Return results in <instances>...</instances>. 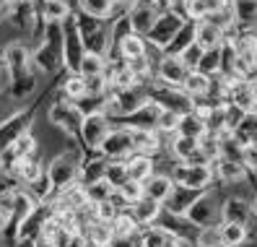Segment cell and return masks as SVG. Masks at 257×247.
<instances>
[{"mask_svg":"<svg viewBox=\"0 0 257 247\" xmlns=\"http://www.w3.org/2000/svg\"><path fill=\"white\" fill-rule=\"evenodd\" d=\"M34 63H39L42 70H55L60 60H65V26L63 21H47V37L32 55Z\"/></svg>","mask_w":257,"mask_h":247,"instance_id":"1","label":"cell"},{"mask_svg":"<svg viewBox=\"0 0 257 247\" xmlns=\"http://www.w3.org/2000/svg\"><path fill=\"white\" fill-rule=\"evenodd\" d=\"M159 16H161L159 0H135V3L130 6V11H127V24H130V29L135 34L148 37L151 29L156 26Z\"/></svg>","mask_w":257,"mask_h":247,"instance_id":"2","label":"cell"},{"mask_svg":"<svg viewBox=\"0 0 257 247\" xmlns=\"http://www.w3.org/2000/svg\"><path fill=\"white\" fill-rule=\"evenodd\" d=\"M213 164H195V161H182L174 167V182L177 185H185L190 190H205L208 182L213 180Z\"/></svg>","mask_w":257,"mask_h":247,"instance_id":"3","label":"cell"},{"mask_svg":"<svg viewBox=\"0 0 257 247\" xmlns=\"http://www.w3.org/2000/svg\"><path fill=\"white\" fill-rule=\"evenodd\" d=\"M182 26H185L182 13H177V11H161L156 26L151 29V34H148V42L154 44V47H159V50H166L172 44V39L179 34V29H182Z\"/></svg>","mask_w":257,"mask_h":247,"instance_id":"4","label":"cell"},{"mask_svg":"<svg viewBox=\"0 0 257 247\" xmlns=\"http://www.w3.org/2000/svg\"><path fill=\"white\" fill-rule=\"evenodd\" d=\"M78 177V161L73 153H60L57 159H52V164L47 167V180L52 190H65L75 182Z\"/></svg>","mask_w":257,"mask_h":247,"instance_id":"5","label":"cell"},{"mask_svg":"<svg viewBox=\"0 0 257 247\" xmlns=\"http://www.w3.org/2000/svg\"><path fill=\"white\" fill-rule=\"evenodd\" d=\"M101 153L109 159H125V156H133L135 153V128L127 125V128H114L107 141L101 146Z\"/></svg>","mask_w":257,"mask_h":247,"instance_id":"6","label":"cell"},{"mask_svg":"<svg viewBox=\"0 0 257 247\" xmlns=\"http://www.w3.org/2000/svg\"><path fill=\"white\" fill-rule=\"evenodd\" d=\"M109 133H112V125H109V120L104 117V112L86 115L83 125H81V138H83V143L88 148H99L101 151V146H104V141H107Z\"/></svg>","mask_w":257,"mask_h":247,"instance_id":"7","label":"cell"},{"mask_svg":"<svg viewBox=\"0 0 257 247\" xmlns=\"http://www.w3.org/2000/svg\"><path fill=\"white\" fill-rule=\"evenodd\" d=\"M257 68V37L247 34L234 42V73L249 75Z\"/></svg>","mask_w":257,"mask_h":247,"instance_id":"8","label":"cell"},{"mask_svg":"<svg viewBox=\"0 0 257 247\" xmlns=\"http://www.w3.org/2000/svg\"><path fill=\"white\" fill-rule=\"evenodd\" d=\"M83 120H86V115L81 112L78 104L57 102V104L50 107V122H52V125H57V128H63V130H68V133L81 130Z\"/></svg>","mask_w":257,"mask_h":247,"instance_id":"9","label":"cell"},{"mask_svg":"<svg viewBox=\"0 0 257 247\" xmlns=\"http://www.w3.org/2000/svg\"><path fill=\"white\" fill-rule=\"evenodd\" d=\"M190 65L179 55H164L159 60V78L169 86H182L190 75Z\"/></svg>","mask_w":257,"mask_h":247,"instance_id":"10","label":"cell"},{"mask_svg":"<svg viewBox=\"0 0 257 247\" xmlns=\"http://www.w3.org/2000/svg\"><path fill=\"white\" fill-rule=\"evenodd\" d=\"M187 219L198 226H218V219H221V211L213 206V198L208 193H200L198 200L190 206L187 211Z\"/></svg>","mask_w":257,"mask_h":247,"instance_id":"11","label":"cell"},{"mask_svg":"<svg viewBox=\"0 0 257 247\" xmlns=\"http://www.w3.org/2000/svg\"><path fill=\"white\" fill-rule=\"evenodd\" d=\"M29 122H32V115L29 112H19L8 117L3 125H0V151H6L8 146H13L21 135L29 133Z\"/></svg>","mask_w":257,"mask_h":247,"instance_id":"12","label":"cell"},{"mask_svg":"<svg viewBox=\"0 0 257 247\" xmlns=\"http://www.w3.org/2000/svg\"><path fill=\"white\" fill-rule=\"evenodd\" d=\"M34 146H37V141H34V135L32 133H26V135H21L13 146H8L6 151H0V167H6V169H11V167H16V164H21L24 159H29L32 156V151H34Z\"/></svg>","mask_w":257,"mask_h":247,"instance_id":"13","label":"cell"},{"mask_svg":"<svg viewBox=\"0 0 257 247\" xmlns=\"http://www.w3.org/2000/svg\"><path fill=\"white\" fill-rule=\"evenodd\" d=\"M252 203L247 198H239V195H231V198H226L223 200V206H221V221H236V224H249L252 219Z\"/></svg>","mask_w":257,"mask_h":247,"instance_id":"14","label":"cell"},{"mask_svg":"<svg viewBox=\"0 0 257 247\" xmlns=\"http://www.w3.org/2000/svg\"><path fill=\"white\" fill-rule=\"evenodd\" d=\"M86 42H83V34L78 32V26H65V65H70L73 70H78L81 60L86 55Z\"/></svg>","mask_w":257,"mask_h":247,"instance_id":"15","label":"cell"},{"mask_svg":"<svg viewBox=\"0 0 257 247\" xmlns=\"http://www.w3.org/2000/svg\"><path fill=\"white\" fill-rule=\"evenodd\" d=\"M208 120L203 112H195V110H187L182 112V117H179V128L177 133L179 135H190V138H203L208 133Z\"/></svg>","mask_w":257,"mask_h":247,"instance_id":"16","label":"cell"},{"mask_svg":"<svg viewBox=\"0 0 257 247\" xmlns=\"http://www.w3.org/2000/svg\"><path fill=\"white\" fill-rule=\"evenodd\" d=\"M185 8H187V16L190 19L203 21V19H210L218 11L229 8V0H187Z\"/></svg>","mask_w":257,"mask_h":247,"instance_id":"17","label":"cell"},{"mask_svg":"<svg viewBox=\"0 0 257 247\" xmlns=\"http://www.w3.org/2000/svg\"><path fill=\"white\" fill-rule=\"evenodd\" d=\"M174 188H177L174 177H169V175H154V177L146 182V195L159 200V203H166V200L172 198Z\"/></svg>","mask_w":257,"mask_h":247,"instance_id":"18","label":"cell"},{"mask_svg":"<svg viewBox=\"0 0 257 247\" xmlns=\"http://www.w3.org/2000/svg\"><path fill=\"white\" fill-rule=\"evenodd\" d=\"M83 190H86V198H88V203L96 206V203H104V200H112L117 188L107 180V177H96V180H88L83 185Z\"/></svg>","mask_w":257,"mask_h":247,"instance_id":"19","label":"cell"},{"mask_svg":"<svg viewBox=\"0 0 257 247\" xmlns=\"http://www.w3.org/2000/svg\"><path fill=\"white\" fill-rule=\"evenodd\" d=\"M127 164V177L135 182H148L154 177V161H151L148 153H133V156L125 161Z\"/></svg>","mask_w":257,"mask_h":247,"instance_id":"20","label":"cell"},{"mask_svg":"<svg viewBox=\"0 0 257 247\" xmlns=\"http://www.w3.org/2000/svg\"><path fill=\"white\" fill-rule=\"evenodd\" d=\"M195 42H198L203 50L221 47V44H223V29L218 24H213L210 19H203L198 24V37H195Z\"/></svg>","mask_w":257,"mask_h":247,"instance_id":"21","label":"cell"},{"mask_svg":"<svg viewBox=\"0 0 257 247\" xmlns=\"http://www.w3.org/2000/svg\"><path fill=\"white\" fill-rule=\"evenodd\" d=\"M195 37H198V21H185V26L179 29V34L172 39V44L166 47V55H182L190 44L195 42Z\"/></svg>","mask_w":257,"mask_h":247,"instance_id":"22","label":"cell"},{"mask_svg":"<svg viewBox=\"0 0 257 247\" xmlns=\"http://www.w3.org/2000/svg\"><path fill=\"white\" fill-rule=\"evenodd\" d=\"M161 206H164V203H159V200L143 195L138 203H133L135 221H138V224H154V221L159 219V213H161Z\"/></svg>","mask_w":257,"mask_h":247,"instance_id":"23","label":"cell"},{"mask_svg":"<svg viewBox=\"0 0 257 247\" xmlns=\"http://www.w3.org/2000/svg\"><path fill=\"white\" fill-rule=\"evenodd\" d=\"M37 206H34V200L29 193H16V203H13V211H11V219H13V226H24L29 219L34 216Z\"/></svg>","mask_w":257,"mask_h":247,"instance_id":"24","label":"cell"},{"mask_svg":"<svg viewBox=\"0 0 257 247\" xmlns=\"http://www.w3.org/2000/svg\"><path fill=\"white\" fill-rule=\"evenodd\" d=\"M161 110L164 107H159V104H143L138 112L133 115V122L135 125L133 128H146V130H156V125H159V117H161Z\"/></svg>","mask_w":257,"mask_h":247,"instance_id":"25","label":"cell"},{"mask_svg":"<svg viewBox=\"0 0 257 247\" xmlns=\"http://www.w3.org/2000/svg\"><path fill=\"white\" fill-rule=\"evenodd\" d=\"M172 151H174V156L179 161H192L195 153L200 151V138H190V135H179L177 133L174 143H172Z\"/></svg>","mask_w":257,"mask_h":247,"instance_id":"26","label":"cell"},{"mask_svg":"<svg viewBox=\"0 0 257 247\" xmlns=\"http://www.w3.org/2000/svg\"><path fill=\"white\" fill-rule=\"evenodd\" d=\"M88 239H91L96 247H112V242H114L112 221H99V219H94L91 226H88Z\"/></svg>","mask_w":257,"mask_h":247,"instance_id":"27","label":"cell"},{"mask_svg":"<svg viewBox=\"0 0 257 247\" xmlns=\"http://www.w3.org/2000/svg\"><path fill=\"white\" fill-rule=\"evenodd\" d=\"M221 239L223 247H239L247 239V224H236V221H221Z\"/></svg>","mask_w":257,"mask_h":247,"instance_id":"28","label":"cell"},{"mask_svg":"<svg viewBox=\"0 0 257 247\" xmlns=\"http://www.w3.org/2000/svg\"><path fill=\"white\" fill-rule=\"evenodd\" d=\"M119 52H122L125 60L143 57V55H146V42H143V37H141V34H135V32L125 34L122 39H119Z\"/></svg>","mask_w":257,"mask_h":247,"instance_id":"29","label":"cell"},{"mask_svg":"<svg viewBox=\"0 0 257 247\" xmlns=\"http://www.w3.org/2000/svg\"><path fill=\"white\" fill-rule=\"evenodd\" d=\"M81 11L91 19H109L114 13V3L117 0H78Z\"/></svg>","mask_w":257,"mask_h":247,"instance_id":"30","label":"cell"},{"mask_svg":"<svg viewBox=\"0 0 257 247\" xmlns=\"http://www.w3.org/2000/svg\"><path fill=\"white\" fill-rule=\"evenodd\" d=\"M182 89H185L187 97H203V94L210 91V78L205 73H200V70H190V75H187V81L182 84Z\"/></svg>","mask_w":257,"mask_h":247,"instance_id":"31","label":"cell"},{"mask_svg":"<svg viewBox=\"0 0 257 247\" xmlns=\"http://www.w3.org/2000/svg\"><path fill=\"white\" fill-rule=\"evenodd\" d=\"M138 221H135L133 213H117L114 221H112V229H114V239H127L138 231Z\"/></svg>","mask_w":257,"mask_h":247,"instance_id":"32","label":"cell"},{"mask_svg":"<svg viewBox=\"0 0 257 247\" xmlns=\"http://www.w3.org/2000/svg\"><path fill=\"white\" fill-rule=\"evenodd\" d=\"M221 68H223V44H221V47L205 50V55H203V60H200V65L195 68V70H200V73L210 75V73H218Z\"/></svg>","mask_w":257,"mask_h":247,"instance_id":"33","label":"cell"},{"mask_svg":"<svg viewBox=\"0 0 257 247\" xmlns=\"http://www.w3.org/2000/svg\"><path fill=\"white\" fill-rule=\"evenodd\" d=\"M216 172H218V177L221 180H226V182H239L241 177H244V167L247 164H241V161H231V159H218L216 161Z\"/></svg>","mask_w":257,"mask_h":247,"instance_id":"34","label":"cell"},{"mask_svg":"<svg viewBox=\"0 0 257 247\" xmlns=\"http://www.w3.org/2000/svg\"><path fill=\"white\" fill-rule=\"evenodd\" d=\"M234 19L239 24H254L257 21V0H231Z\"/></svg>","mask_w":257,"mask_h":247,"instance_id":"35","label":"cell"},{"mask_svg":"<svg viewBox=\"0 0 257 247\" xmlns=\"http://www.w3.org/2000/svg\"><path fill=\"white\" fill-rule=\"evenodd\" d=\"M159 148V135L156 130L135 128V153H154Z\"/></svg>","mask_w":257,"mask_h":247,"instance_id":"36","label":"cell"},{"mask_svg":"<svg viewBox=\"0 0 257 247\" xmlns=\"http://www.w3.org/2000/svg\"><path fill=\"white\" fill-rule=\"evenodd\" d=\"M104 68H107V63H104V55L99 52H86L81 65H78V73H83L86 78H91V75H104Z\"/></svg>","mask_w":257,"mask_h":247,"instance_id":"37","label":"cell"},{"mask_svg":"<svg viewBox=\"0 0 257 247\" xmlns=\"http://www.w3.org/2000/svg\"><path fill=\"white\" fill-rule=\"evenodd\" d=\"M8 65L13 68V75H16V78L26 75V68H29V52L21 47V44H13V47H8Z\"/></svg>","mask_w":257,"mask_h":247,"instance_id":"38","label":"cell"},{"mask_svg":"<svg viewBox=\"0 0 257 247\" xmlns=\"http://www.w3.org/2000/svg\"><path fill=\"white\" fill-rule=\"evenodd\" d=\"M143 195H146V185L143 182H135V180H127L122 188H117V198L122 200V203H127V206L138 203Z\"/></svg>","mask_w":257,"mask_h":247,"instance_id":"39","label":"cell"},{"mask_svg":"<svg viewBox=\"0 0 257 247\" xmlns=\"http://www.w3.org/2000/svg\"><path fill=\"white\" fill-rule=\"evenodd\" d=\"M42 16L44 21H65L70 16V8L65 0H50L47 6H42Z\"/></svg>","mask_w":257,"mask_h":247,"instance_id":"40","label":"cell"},{"mask_svg":"<svg viewBox=\"0 0 257 247\" xmlns=\"http://www.w3.org/2000/svg\"><path fill=\"white\" fill-rule=\"evenodd\" d=\"M104 177H107L114 188H122V185L130 180V177H127V164L114 159L112 164H107V169H104Z\"/></svg>","mask_w":257,"mask_h":247,"instance_id":"41","label":"cell"},{"mask_svg":"<svg viewBox=\"0 0 257 247\" xmlns=\"http://www.w3.org/2000/svg\"><path fill=\"white\" fill-rule=\"evenodd\" d=\"M169 239H174L172 231H166V229H148L143 239H141V247H164Z\"/></svg>","mask_w":257,"mask_h":247,"instance_id":"42","label":"cell"},{"mask_svg":"<svg viewBox=\"0 0 257 247\" xmlns=\"http://www.w3.org/2000/svg\"><path fill=\"white\" fill-rule=\"evenodd\" d=\"M13 169H16V175H19L24 182H34V180L39 177V172H42L39 161H37V159H32V156H29V159H24L21 164H16Z\"/></svg>","mask_w":257,"mask_h":247,"instance_id":"43","label":"cell"},{"mask_svg":"<svg viewBox=\"0 0 257 247\" xmlns=\"http://www.w3.org/2000/svg\"><path fill=\"white\" fill-rule=\"evenodd\" d=\"M65 94L73 97V99H83L86 97V75L75 70L70 78L65 81Z\"/></svg>","mask_w":257,"mask_h":247,"instance_id":"44","label":"cell"},{"mask_svg":"<svg viewBox=\"0 0 257 247\" xmlns=\"http://www.w3.org/2000/svg\"><path fill=\"white\" fill-rule=\"evenodd\" d=\"M179 117H182V112H177V110H161V117H159V125L156 130H164V133H172L179 128Z\"/></svg>","mask_w":257,"mask_h":247,"instance_id":"45","label":"cell"},{"mask_svg":"<svg viewBox=\"0 0 257 247\" xmlns=\"http://www.w3.org/2000/svg\"><path fill=\"white\" fill-rule=\"evenodd\" d=\"M198 244H208V247H223L221 239V226H203L198 234Z\"/></svg>","mask_w":257,"mask_h":247,"instance_id":"46","label":"cell"},{"mask_svg":"<svg viewBox=\"0 0 257 247\" xmlns=\"http://www.w3.org/2000/svg\"><path fill=\"white\" fill-rule=\"evenodd\" d=\"M127 70H130V75L135 78V84H138L141 78H146V75H148V70H151V65H148V57L143 55V57L127 60Z\"/></svg>","mask_w":257,"mask_h":247,"instance_id":"47","label":"cell"},{"mask_svg":"<svg viewBox=\"0 0 257 247\" xmlns=\"http://www.w3.org/2000/svg\"><path fill=\"white\" fill-rule=\"evenodd\" d=\"M203 55H205V50L200 47V44H198V42H192V44H190V47H187V50H185L182 55H179V57H182V60H185V63H187V65H190V68L195 70V68H198V65H200V60H203Z\"/></svg>","mask_w":257,"mask_h":247,"instance_id":"48","label":"cell"},{"mask_svg":"<svg viewBox=\"0 0 257 247\" xmlns=\"http://www.w3.org/2000/svg\"><path fill=\"white\" fill-rule=\"evenodd\" d=\"M117 213L119 211H114L112 200H104V203H96L94 206V219H99V221H114Z\"/></svg>","mask_w":257,"mask_h":247,"instance_id":"49","label":"cell"},{"mask_svg":"<svg viewBox=\"0 0 257 247\" xmlns=\"http://www.w3.org/2000/svg\"><path fill=\"white\" fill-rule=\"evenodd\" d=\"M11 78H13V68L8 65V60H6V63H0V91L11 86Z\"/></svg>","mask_w":257,"mask_h":247,"instance_id":"50","label":"cell"},{"mask_svg":"<svg viewBox=\"0 0 257 247\" xmlns=\"http://www.w3.org/2000/svg\"><path fill=\"white\" fill-rule=\"evenodd\" d=\"M65 247H86V239L75 231V234H68V242H65Z\"/></svg>","mask_w":257,"mask_h":247,"instance_id":"51","label":"cell"},{"mask_svg":"<svg viewBox=\"0 0 257 247\" xmlns=\"http://www.w3.org/2000/svg\"><path fill=\"white\" fill-rule=\"evenodd\" d=\"M249 89H252V97L257 102V78H249Z\"/></svg>","mask_w":257,"mask_h":247,"instance_id":"52","label":"cell"},{"mask_svg":"<svg viewBox=\"0 0 257 247\" xmlns=\"http://www.w3.org/2000/svg\"><path fill=\"white\" fill-rule=\"evenodd\" d=\"M16 0H0V8H6V6H13Z\"/></svg>","mask_w":257,"mask_h":247,"instance_id":"53","label":"cell"},{"mask_svg":"<svg viewBox=\"0 0 257 247\" xmlns=\"http://www.w3.org/2000/svg\"><path fill=\"white\" fill-rule=\"evenodd\" d=\"M32 3H39V6H47L50 0H32Z\"/></svg>","mask_w":257,"mask_h":247,"instance_id":"54","label":"cell"},{"mask_svg":"<svg viewBox=\"0 0 257 247\" xmlns=\"http://www.w3.org/2000/svg\"><path fill=\"white\" fill-rule=\"evenodd\" d=\"M169 3H172V6H177V3H187V0H169Z\"/></svg>","mask_w":257,"mask_h":247,"instance_id":"55","label":"cell"},{"mask_svg":"<svg viewBox=\"0 0 257 247\" xmlns=\"http://www.w3.org/2000/svg\"><path fill=\"white\" fill-rule=\"evenodd\" d=\"M192 247H208V244H198V242H195V244H192Z\"/></svg>","mask_w":257,"mask_h":247,"instance_id":"56","label":"cell"},{"mask_svg":"<svg viewBox=\"0 0 257 247\" xmlns=\"http://www.w3.org/2000/svg\"><path fill=\"white\" fill-rule=\"evenodd\" d=\"M159 3H169V0H159Z\"/></svg>","mask_w":257,"mask_h":247,"instance_id":"57","label":"cell"},{"mask_svg":"<svg viewBox=\"0 0 257 247\" xmlns=\"http://www.w3.org/2000/svg\"><path fill=\"white\" fill-rule=\"evenodd\" d=\"M119 3H127V0H119Z\"/></svg>","mask_w":257,"mask_h":247,"instance_id":"58","label":"cell"}]
</instances>
